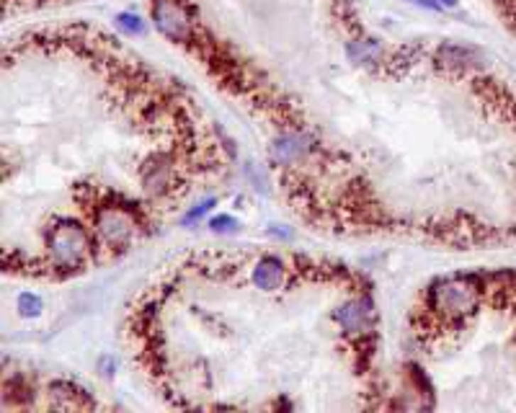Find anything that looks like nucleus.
<instances>
[{"instance_id": "nucleus-1", "label": "nucleus", "mask_w": 516, "mask_h": 413, "mask_svg": "<svg viewBox=\"0 0 516 413\" xmlns=\"http://www.w3.org/2000/svg\"><path fill=\"white\" fill-rule=\"evenodd\" d=\"M282 277H284V269H282V261L274 256H263L258 264L253 266V279L256 285L261 287V290H279L282 285Z\"/></svg>"}]
</instances>
